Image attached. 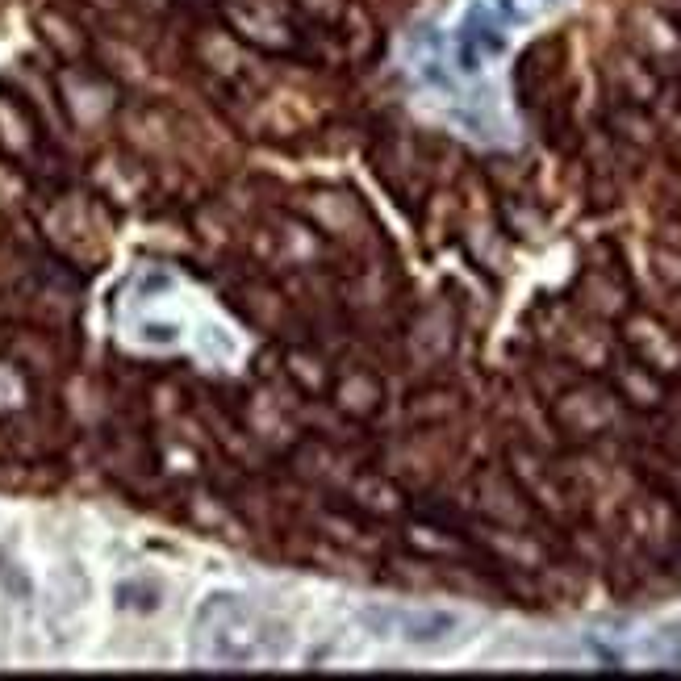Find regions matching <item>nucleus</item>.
Wrapping results in <instances>:
<instances>
[{
  "instance_id": "obj_1",
  "label": "nucleus",
  "mask_w": 681,
  "mask_h": 681,
  "mask_svg": "<svg viewBox=\"0 0 681 681\" xmlns=\"http://www.w3.org/2000/svg\"><path fill=\"white\" fill-rule=\"evenodd\" d=\"M289 648V627L276 623L260 610L234 602L230 594L209 602L201 610V652L209 661H222L230 669L243 665H264L285 656Z\"/></svg>"
},
{
  "instance_id": "obj_2",
  "label": "nucleus",
  "mask_w": 681,
  "mask_h": 681,
  "mask_svg": "<svg viewBox=\"0 0 681 681\" xmlns=\"http://www.w3.org/2000/svg\"><path fill=\"white\" fill-rule=\"evenodd\" d=\"M0 151H5L9 163H17V168L63 184V168H59L63 159L51 147V138H46L38 109L13 88H0Z\"/></svg>"
},
{
  "instance_id": "obj_3",
  "label": "nucleus",
  "mask_w": 681,
  "mask_h": 681,
  "mask_svg": "<svg viewBox=\"0 0 681 681\" xmlns=\"http://www.w3.org/2000/svg\"><path fill=\"white\" fill-rule=\"evenodd\" d=\"M552 422L573 443H594L623 427V402L610 385L598 381H569L552 397Z\"/></svg>"
},
{
  "instance_id": "obj_4",
  "label": "nucleus",
  "mask_w": 681,
  "mask_h": 681,
  "mask_svg": "<svg viewBox=\"0 0 681 681\" xmlns=\"http://www.w3.org/2000/svg\"><path fill=\"white\" fill-rule=\"evenodd\" d=\"M510 477L519 481V489L527 493V502L535 506V514H569L577 506V493L569 485V477L556 473V464H548L531 448H510Z\"/></svg>"
},
{
  "instance_id": "obj_5",
  "label": "nucleus",
  "mask_w": 681,
  "mask_h": 681,
  "mask_svg": "<svg viewBox=\"0 0 681 681\" xmlns=\"http://www.w3.org/2000/svg\"><path fill=\"white\" fill-rule=\"evenodd\" d=\"M59 88H63V105L72 113L76 126H101L117 105V88L105 72H97L88 59L84 63H63L59 72Z\"/></svg>"
},
{
  "instance_id": "obj_6",
  "label": "nucleus",
  "mask_w": 681,
  "mask_h": 681,
  "mask_svg": "<svg viewBox=\"0 0 681 681\" xmlns=\"http://www.w3.org/2000/svg\"><path fill=\"white\" fill-rule=\"evenodd\" d=\"M623 343H627V356H636L640 364H648L652 372L661 377H677L681 372V339L673 335V326L661 322L656 314H623Z\"/></svg>"
},
{
  "instance_id": "obj_7",
  "label": "nucleus",
  "mask_w": 681,
  "mask_h": 681,
  "mask_svg": "<svg viewBox=\"0 0 681 681\" xmlns=\"http://www.w3.org/2000/svg\"><path fill=\"white\" fill-rule=\"evenodd\" d=\"M473 493H477L481 519H489L493 527L523 531V527L535 523V506L527 502V493L519 489V481L510 477V468H481V473L473 477Z\"/></svg>"
},
{
  "instance_id": "obj_8",
  "label": "nucleus",
  "mask_w": 681,
  "mask_h": 681,
  "mask_svg": "<svg viewBox=\"0 0 681 681\" xmlns=\"http://www.w3.org/2000/svg\"><path fill=\"white\" fill-rule=\"evenodd\" d=\"M364 627H372V636H397L406 644H443L460 627L456 615L448 610H364Z\"/></svg>"
},
{
  "instance_id": "obj_9",
  "label": "nucleus",
  "mask_w": 681,
  "mask_h": 681,
  "mask_svg": "<svg viewBox=\"0 0 681 681\" xmlns=\"http://www.w3.org/2000/svg\"><path fill=\"white\" fill-rule=\"evenodd\" d=\"M560 80H565V38H539L535 46H527V55L519 59V92L531 109L556 101Z\"/></svg>"
},
{
  "instance_id": "obj_10",
  "label": "nucleus",
  "mask_w": 681,
  "mask_h": 681,
  "mask_svg": "<svg viewBox=\"0 0 681 681\" xmlns=\"http://www.w3.org/2000/svg\"><path fill=\"white\" fill-rule=\"evenodd\" d=\"M372 163H377L381 180L397 197H414L418 189H427V159H422V147L414 138H381L377 147H372Z\"/></svg>"
},
{
  "instance_id": "obj_11",
  "label": "nucleus",
  "mask_w": 681,
  "mask_h": 681,
  "mask_svg": "<svg viewBox=\"0 0 681 681\" xmlns=\"http://www.w3.org/2000/svg\"><path fill=\"white\" fill-rule=\"evenodd\" d=\"M577 305L590 318H623L631 310V293H627V280L615 264H590L577 280Z\"/></svg>"
},
{
  "instance_id": "obj_12",
  "label": "nucleus",
  "mask_w": 681,
  "mask_h": 681,
  "mask_svg": "<svg viewBox=\"0 0 681 681\" xmlns=\"http://www.w3.org/2000/svg\"><path fill=\"white\" fill-rule=\"evenodd\" d=\"M610 389L619 393V402L640 410V414H652L669 402V389H665V377L652 372L648 364H640L636 356H623L610 364Z\"/></svg>"
},
{
  "instance_id": "obj_13",
  "label": "nucleus",
  "mask_w": 681,
  "mask_h": 681,
  "mask_svg": "<svg viewBox=\"0 0 681 681\" xmlns=\"http://www.w3.org/2000/svg\"><path fill=\"white\" fill-rule=\"evenodd\" d=\"M280 372H285L289 389L297 397H310V402H318V397H331V389H335V372L326 368V356L318 347H310V343L285 347V356H280Z\"/></svg>"
},
{
  "instance_id": "obj_14",
  "label": "nucleus",
  "mask_w": 681,
  "mask_h": 681,
  "mask_svg": "<svg viewBox=\"0 0 681 681\" xmlns=\"http://www.w3.org/2000/svg\"><path fill=\"white\" fill-rule=\"evenodd\" d=\"M193 59L214 80H226V84L243 80V42L234 38L222 21H218V26H201L193 34Z\"/></svg>"
},
{
  "instance_id": "obj_15",
  "label": "nucleus",
  "mask_w": 681,
  "mask_h": 681,
  "mask_svg": "<svg viewBox=\"0 0 681 681\" xmlns=\"http://www.w3.org/2000/svg\"><path fill=\"white\" fill-rule=\"evenodd\" d=\"M610 92H615V101L623 105H652L656 92H661V72L636 51L619 55L615 63H610Z\"/></svg>"
},
{
  "instance_id": "obj_16",
  "label": "nucleus",
  "mask_w": 681,
  "mask_h": 681,
  "mask_svg": "<svg viewBox=\"0 0 681 681\" xmlns=\"http://www.w3.org/2000/svg\"><path fill=\"white\" fill-rule=\"evenodd\" d=\"M331 397H335V406H339L347 418L364 422V418H372V414H381V406H385V385H381L377 372L356 368V372H347V377H335Z\"/></svg>"
},
{
  "instance_id": "obj_17",
  "label": "nucleus",
  "mask_w": 681,
  "mask_h": 681,
  "mask_svg": "<svg viewBox=\"0 0 681 681\" xmlns=\"http://www.w3.org/2000/svg\"><path fill=\"white\" fill-rule=\"evenodd\" d=\"M38 34L51 46V55L59 63H84L88 59V34L80 30L76 17H67L63 9H42L38 13Z\"/></svg>"
},
{
  "instance_id": "obj_18",
  "label": "nucleus",
  "mask_w": 681,
  "mask_h": 681,
  "mask_svg": "<svg viewBox=\"0 0 681 681\" xmlns=\"http://www.w3.org/2000/svg\"><path fill=\"white\" fill-rule=\"evenodd\" d=\"M640 34H636V55H644L652 67L665 63V59H681V38L673 30V21L661 13H644L640 21Z\"/></svg>"
},
{
  "instance_id": "obj_19",
  "label": "nucleus",
  "mask_w": 681,
  "mask_h": 681,
  "mask_svg": "<svg viewBox=\"0 0 681 681\" xmlns=\"http://www.w3.org/2000/svg\"><path fill=\"white\" fill-rule=\"evenodd\" d=\"M460 414V393L448 385H435V389H422L414 402H410V422L418 427H443Z\"/></svg>"
},
{
  "instance_id": "obj_20",
  "label": "nucleus",
  "mask_w": 681,
  "mask_h": 681,
  "mask_svg": "<svg viewBox=\"0 0 681 681\" xmlns=\"http://www.w3.org/2000/svg\"><path fill=\"white\" fill-rule=\"evenodd\" d=\"M351 502L368 514H402L406 510V498L397 493L385 477H360L351 481Z\"/></svg>"
},
{
  "instance_id": "obj_21",
  "label": "nucleus",
  "mask_w": 681,
  "mask_h": 681,
  "mask_svg": "<svg viewBox=\"0 0 681 681\" xmlns=\"http://www.w3.org/2000/svg\"><path fill=\"white\" fill-rule=\"evenodd\" d=\"M610 130H615V138H623V143L631 147H652L656 143V126L644 105H623L615 101V109H610Z\"/></svg>"
},
{
  "instance_id": "obj_22",
  "label": "nucleus",
  "mask_w": 681,
  "mask_h": 681,
  "mask_svg": "<svg viewBox=\"0 0 681 681\" xmlns=\"http://www.w3.org/2000/svg\"><path fill=\"white\" fill-rule=\"evenodd\" d=\"M285 9L301 21H310L318 30H339V21L347 13V0H285Z\"/></svg>"
},
{
  "instance_id": "obj_23",
  "label": "nucleus",
  "mask_w": 681,
  "mask_h": 681,
  "mask_svg": "<svg viewBox=\"0 0 681 681\" xmlns=\"http://www.w3.org/2000/svg\"><path fill=\"white\" fill-rule=\"evenodd\" d=\"M656 272H661L669 289H681V243L669 239V247L656 251Z\"/></svg>"
},
{
  "instance_id": "obj_24",
  "label": "nucleus",
  "mask_w": 681,
  "mask_h": 681,
  "mask_svg": "<svg viewBox=\"0 0 681 681\" xmlns=\"http://www.w3.org/2000/svg\"><path fill=\"white\" fill-rule=\"evenodd\" d=\"M117 602H122L126 610H155L159 590H151V585H122V590H117Z\"/></svg>"
},
{
  "instance_id": "obj_25",
  "label": "nucleus",
  "mask_w": 681,
  "mask_h": 681,
  "mask_svg": "<svg viewBox=\"0 0 681 681\" xmlns=\"http://www.w3.org/2000/svg\"><path fill=\"white\" fill-rule=\"evenodd\" d=\"M126 5H134L138 13H168L176 0H126Z\"/></svg>"
}]
</instances>
